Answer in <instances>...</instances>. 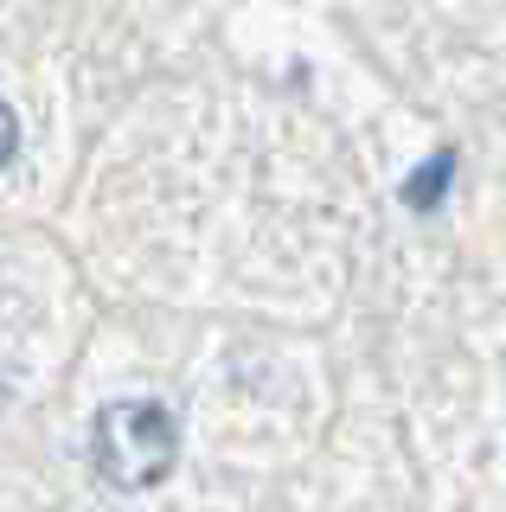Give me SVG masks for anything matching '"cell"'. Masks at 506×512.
<instances>
[{"label":"cell","instance_id":"3957f363","mask_svg":"<svg viewBox=\"0 0 506 512\" xmlns=\"http://www.w3.org/2000/svg\"><path fill=\"white\" fill-rule=\"evenodd\" d=\"M13 154H20V116H13V109L0 103V167H7Z\"/></svg>","mask_w":506,"mask_h":512},{"label":"cell","instance_id":"7a4b0ae2","mask_svg":"<svg viewBox=\"0 0 506 512\" xmlns=\"http://www.w3.org/2000/svg\"><path fill=\"white\" fill-rule=\"evenodd\" d=\"M449 173H455V154H449V148H442V154L430 160V167H423V173H417V180H410V186H404V199H410V205H417V212H430V205L442 199V180H449Z\"/></svg>","mask_w":506,"mask_h":512},{"label":"cell","instance_id":"6da1fadb","mask_svg":"<svg viewBox=\"0 0 506 512\" xmlns=\"http://www.w3.org/2000/svg\"><path fill=\"white\" fill-rule=\"evenodd\" d=\"M90 461L116 493H148L180 461V423L154 397H116L90 423Z\"/></svg>","mask_w":506,"mask_h":512}]
</instances>
